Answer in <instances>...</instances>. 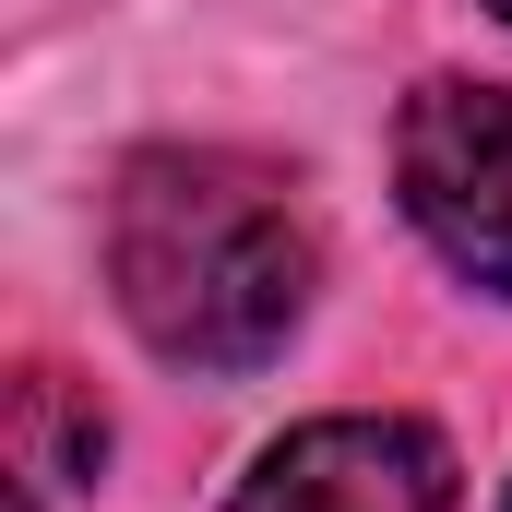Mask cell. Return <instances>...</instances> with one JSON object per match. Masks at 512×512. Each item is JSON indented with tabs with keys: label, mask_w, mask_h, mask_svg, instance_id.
I'll return each instance as SVG.
<instances>
[{
	"label": "cell",
	"mask_w": 512,
	"mask_h": 512,
	"mask_svg": "<svg viewBox=\"0 0 512 512\" xmlns=\"http://www.w3.org/2000/svg\"><path fill=\"white\" fill-rule=\"evenodd\" d=\"M108 286L179 370H262L310 310V227L251 155H143L108 191Z\"/></svg>",
	"instance_id": "obj_1"
},
{
	"label": "cell",
	"mask_w": 512,
	"mask_h": 512,
	"mask_svg": "<svg viewBox=\"0 0 512 512\" xmlns=\"http://www.w3.org/2000/svg\"><path fill=\"white\" fill-rule=\"evenodd\" d=\"M489 12H501V24H512V0H489Z\"/></svg>",
	"instance_id": "obj_5"
},
{
	"label": "cell",
	"mask_w": 512,
	"mask_h": 512,
	"mask_svg": "<svg viewBox=\"0 0 512 512\" xmlns=\"http://www.w3.org/2000/svg\"><path fill=\"white\" fill-rule=\"evenodd\" d=\"M393 179L429 251L512 298V84H429L393 131Z\"/></svg>",
	"instance_id": "obj_2"
},
{
	"label": "cell",
	"mask_w": 512,
	"mask_h": 512,
	"mask_svg": "<svg viewBox=\"0 0 512 512\" xmlns=\"http://www.w3.org/2000/svg\"><path fill=\"white\" fill-rule=\"evenodd\" d=\"M227 512H453V441L417 417H310L239 477Z\"/></svg>",
	"instance_id": "obj_3"
},
{
	"label": "cell",
	"mask_w": 512,
	"mask_h": 512,
	"mask_svg": "<svg viewBox=\"0 0 512 512\" xmlns=\"http://www.w3.org/2000/svg\"><path fill=\"white\" fill-rule=\"evenodd\" d=\"M96 453H108V417L60 382V370H24V393H12V477H24V512H48L72 477H96Z\"/></svg>",
	"instance_id": "obj_4"
}]
</instances>
